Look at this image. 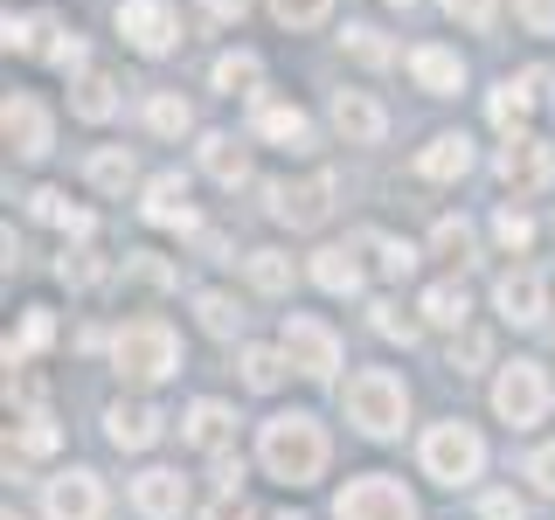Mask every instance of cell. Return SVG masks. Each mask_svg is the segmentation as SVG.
Returning a JSON list of instances; mask_svg holds the SVG:
<instances>
[{
    "mask_svg": "<svg viewBox=\"0 0 555 520\" xmlns=\"http://www.w3.org/2000/svg\"><path fill=\"white\" fill-rule=\"evenodd\" d=\"M389 8H410V0H389Z\"/></svg>",
    "mask_w": 555,
    "mask_h": 520,
    "instance_id": "obj_55",
    "label": "cell"
},
{
    "mask_svg": "<svg viewBox=\"0 0 555 520\" xmlns=\"http://www.w3.org/2000/svg\"><path fill=\"white\" fill-rule=\"evenodd\" d=\"M49 340H56V312H49V306H28L22 340H8V368H28V354H42Z\"/></svg>",
    "mask_w": 555,
    "mask_h": 520,
    "instance_id": "obj_29",
    "label": "cell"
},
{
    "mask_svg": "<svg viewBox=\"0 0 555 520\" xmlns=\"http://www.w3.org/2000/svg\"><path fill=\"white\" fill-rule=\"evenodd\" d=\"M139 208H146V222H153V230H195V208H188V181H181V173H153V181H146V202H139Z\"/></svg>",
    "mask_w": 555,
    "mask_h": 520,
    "instance_id": "obj_16",
    "label": "cell"
},
{
    "mask_svg": "<svg viewBox=\"0 0 555 520\" xmlns=\"http://www.w3.org/2000/svg\"><path fill=\"white\" fill-rule=\"evenodd\" d=\"M236 368H243V389L271 395L278 381H285V368H292V354H285V347H243V354H236Z\"/></svg>",
    "mask_w": 555,
    "mask_h": 520,
    "instance_id": "obj_25",
    "label": "cell"
},
{
    "mask_svg": "<svg viewBox=\"0 0 555 520\" xmlns=\"http://www.w3.org/2000/svg\"><path fill=\"white\" fill-rule=\"evenodd\" d=\"M465 167H473V139L465 132H438L424 153H416V173H424V181H459Z\"/></svg>",
    "mask_w": 555,
    "mask_h": 520,
    "instance_id": "obj_21",
    "label": "cell"
},
{
    "mask_svg": "<svg viewBox=\"0 0 555 520\" xmlns=\"http://www.w3.org/2000/svg\"><path fill=\"white\" fill-rule=\"evenodd\" d=\"M257 132H264L278 153H312V118L299 112V104H271V98H257Z\"/></svg>",
    "mask_w": 555,
    "mask_h": 520,
    "instance_id": "obj_17",
    "label": "cell"
},
{
    "mask_svg": "<svg viewBox=\"0 0 555 520\" xmlns=\"http://www.w3.org/2000/svg\"><path fill=\"white\" fill-rule=\"evenodd\" d=\"M520 472H528L534 485H542V493H555V444H542V451H528V465H520Z\"/></svg>",
    "mask_w": 555,
    "mask_h": 520,
    "instance_id": "obj_49",
    "label": "cell"
},
{
    "mask_svg": "<svg viewBox=\"0 0 555 520\" xmlns=\"http://www.w3.org/2000/svg\"><path fill=\"white\" fill-rule=\"evenodd\" d=\"M278 520H299V514H278Z\"/></svg>",
    "mask_w": 555,
    "mask_h": 520,
    "instance_id": "obj_56",
    "label": "cell"
},
{
    "mask_svg": "<svg viewBox=\"0 0 555 520\" xmlns=\"http://www.w3.org/2000/svg\"><path fill=\"white\" fill-rule=\"evenodd\" d=\"M42 56L56 63L63 77H83V69H91V49H83V35H69V28H56V42H49Z\"/></svg>",
    "mask_w": 555,
    "mask_h": 520,
    "instance_id": "obj_40",
    "label": "cell"
},
{
    "mask_svg": "<svg viewBox=\"0 0 555 520\" xmlns=\"http://www.w3.org/2000/svg\"><path fill=\"white\" fill-rule=\"evenodd\" d=\"M334 132L347 146H382L389 139V112L369 91H334Z\"/></svg>",
    "mask_w": 555,
    "mask_h": 520,
    "instance_id": "obj_14",
    "label": "cell"
},
{
    "mask_svg": "<svg viewBox=\"0 0 555 520\" xmlns=\"http://www.w3.org/2000/svg\"><path fill=\"white\" fill-rule=\"evenodd\" d=\"M112 361H118V375H126L132 389H153V381H167L181 368V340H173L167 320H126L118 340H112Z\"/></svg>",
    "mask_w": 555,
    "mask_h": 520,
    "instance_id": "obj_2",
    "label": "cell"
},
{
    "mask_svg": "<svg viewBox=\"0 0 555 520\" xmlns=\"http://www.w3.org/2000/svg\"><path fill=\"white\" fill-rule=\"evenodd\" d=\"M493 236L507 243V250H528V243H534V222L520 216V208H500V216H493Z\"/></svg>",
    "mask_w": 555,
    "mask_h": 520,
    "instance_id": "obj_44",
    "label": "cell"
},
{
    "mask_svg": "<svg viewBox=\"0 0 555 520\" xmlns=\"http://www.w3.org/2000/svg\"><path fill=\"white\" fill-rule=\"evenodd\" d=\"M104 438H112L118 451H146L153 438H160V410L153 403H112L104 410Z\"/></svg>",
    "mask_w": 555,
    "mask_h": 520,
    "instance_id": "obj_18",
    "label": "cell"
},
{
    "mask_svg": "<svg viewBox=\"0 0 555 520\" xmlns=\"http://www.w3.org/2000/svg\"><path fill=\"white\" fill-rule=\"evenodd\" d=\"M369 312H375V334H382V340H403V347H416V320H410V312L396 306V299H375Z\"/></svg>",
    "mask_w": 555,
    "mask_h": 520,
    "instance_id": "obj_41",
    "label": "cell"
},
{
    "mask_svg": "<svg viewBox=\"0 0 555 520\" xmlns=\"http://www.w3.org/2000/svg\"><path fill=\"white\" fill-rule=\"evenodd\" d=\"M444 14L465 28H493V0H444Z\"/></svg>",
    "mask_w": 555,
    "mask_h": 520,
    "instance_id": "obj_48",
    "label": "cell"
},
{
    "mask_svg": "<svg viewBox=\"0 0 555 520\" xmlns=\"http://www.w3.org/2000/svg\"><path fill=\"white\" fill-rule=\"evenodd\" d=\"M257 458H264V472H271V479H285V485H312V479L326 472V430H320V416H306V410L271 416L264 438H257Z\"/></svg>",
    "mask_w": 555,
    "mask_h": 520,
    "instance_id": "obj_1",
    "label": "cell"
},
{
    "mask_svg": "<svg viewBox=\"0 0 555 520\" xmlns=\"http://www.w3.org/2000/svg\"><path fill=\"white\" fill-rule=\"evenodd\" d=\"M8 520H22V514H14V507H8Z\"/></svg>",
    "mask_w": 555,
    "mask_h": 520,
    "instance_id": "obj_57",
    "label": "cell"
},
{
    "mask_svg": "<svg viewBox=\"0 0 555 520\" xmlns=\"http://www.w3.org/2000/svg\"><path fill=\"white\" fill-rule=\"evenodd\" d=\"M361 250H375L382 277H410V271H416V250H410V243H396V236H382V230L361 236Z\"/></svg>",
    "mask_w": 555,
    "mask_h": 520,
    "instance_id": "obj_38",
    "label": "cell"
},
{
    "mask_svg": "<svg viewBox=\"0 0 555 520\" xmlns=\"http://www.w3.org/2000/svg\"><path fill=\"white\" fill-rule=\"evenodd\" d=\"M118 35L139 56H167V49H181V8L173 0H118Z\"/></svg>",
    "mask_w": 555,
    "mask_h": 520,
    "instance_id": "obj_8",
    "label": "cell"
},
{
    "mask_svg": "<svg viewBox=\"0 0 555 520\" xmlns=\"http://www.w3.org/2000/svg\"><path fill=\"white\" fill-rule=\"evenodd\" d=\"M493 416L514 424V430H534L548 416V375L534 368V361H507L500 381H493Z\"/></svg>",
    "mask_w": 555,
    "mask_h": 520,
    "instance_id": "obj_5",
    "label": "cell"
},
{
    "mask_svg": "<svg viewBox=\"0 0 555 520\" xmlns=\"http://www.w3.org/2000/svg\"><path fill=\"white\" fill-rule=\"evenodd\" d=\"M202 520H250V499H243V493H216L202 507Z\"/></svg>",
    "mask_w": 555,
    "mask_h": 520,
    "instance_id": "obj_50",
    "label": "cell"
},
{
    "mask_svg": "<svg viewBox=\"0 0 555 520\" xmlns=\"http://www.w3.org/2000/svg\"><path fill=\"white\" fill-rule=\"evenodd\" d=\"M243 485V458H230V451H216V493H236Z\"/></svg>",
    "mask_w": 555,
    "mask_h": 520,
    "instance_id": "obj_52",
    "label": "cell"
},
{
    "mask_svg": "<svg viewBox=\"0 0 555 520\" xmlns=\"http://www.w3.org/2000/svg\"><path fill=\"white\" fill-rule=\"evenodd\" d=\"M126 277H132V285H153V291L173 285V271L160 264V257H146V250H132V257H126Z\"/></svg>",
    "mask_w": 555,
    "mask_h": 520,
    "instance_id": "obj_46",
    "label": "cell"
},
{
    "mask_svg": "<svg viewBox=\"0 0 555 520\" xmlns=\"http://www.w3.org/2000/svg\"><path fill=\"white\" fill-rule=\"evenodd\" d=\"M181 438L216 458V451H230V438H236V416L222 410V403H195V410L181 416Z\"/></svg>",
    "mask_w": 555,
    "mask_h": 520,
    "instance_id": "obj_20",
    "label": "cell"
},
{
    "mask_svg": "<svg viewBox=\"0 0 555 520\" xmlns=\"http://www.w3.org/2000/svg\"><path fill=\"white\" fill-rule=\"evenodd\" d=\"M56 277H63V285H77V291H83V285H98V277H104V264H98L91 250H69L63 264H56Z\"/></svg>",
    "mask_w": 555,
    "mask_h": 520,
    "instance_id": "obj_45",
    "label": "cell"
},
{
    "mask_svg": "<svg viewBox=\"0 0 555 520\" xmlns=\"http://www.w3.org/2000/svg\"><path fill=\"white\" fill-rule=\"evenodd\" d=\"M208 14H216V22H243V14H250V0H208Z\"/></svg>",
    "mask_w": 555,
    "mask_h": 520,
    "instance_id": "obj_54",
    "label": "cell"
},
{
    "mask_svg": "<svg viewBox=\"0 0 555 520\" xmlns=\"http://www.w3.org/2000/svg\"><path fill=\"white\" fill-rule=\"evenodd\" d=\"M257 77H264V63H257L250 49H230V56H216V69H208V83H216L222 98H250Z\"/></svg>",
    "mask_w": 555,
    "mask_h": 520,
    "instance_id": "obj_26",
    "label": "cell"
},
{
    "mask_svg": "<svg viewBox=\"0 0 555 520\" xmlns=\"http://www.w3.org/2000/svg\"><path fill=\"white\" fill-rule=\"evenodd\" d=\"M132 507L146 514V520H181L188 514V479L167 472V465H153V472L132 479Z\"/></svg>",
    "mask_w": 555,
    "mask_h": 520,
    "instance_id": "obj_15",
    "label": "cell"
},
{
    "mask_svg": "<svg viewBox=\"0 0 555 520\" xmlns=\"http://www.w3.org/2000/svg\"><path fill=\"white\" fill-rule=\"evenodd\" d=\"M416 312H424L430 326H465V312H473V299H465L459 285H430V291H424V306H416Z\"/></svg>",
    "mask_w": 555,
    "mask_h": 520,
    "instance_id": "obj_35",
    "label": "cell"
},
{
    "mask_svg": "<svg viewBox=\"0 0 555 520\" xmlns=\"http://www.w3.org/2000/svg\"><path fill=\"white\" fill-rule=\"evenodd\" d=\"M493 173L514 187V195H542V187H548V173H555V153H548V139H528V132H514L507 146H500Z\"/></svg>",
    "mask_w": 555,
    "mask_h": 520,
    "instance_id": "obj_10",
    "label": "cell"
},
{
    "mask_svg": "<svg viewBox=\"0 0 555 520\" xmlns=\"http://www.w3.org/2000/svg\"><path fill=\"white\" fill-rule=\"evenodd\" d=\"M334 520H416V499H410L396 479L369 472V479H347V485H340Z\"/></svg>",
    "mask_w": 555,
    "mask_h": 520,
    "instance_id": "obj_9",
    "label": "cell"
},
{
    "mask_svg": "<svg viewBox=\"0 0 555 520\" xmlns=\"http://www.w3.org/2000/svg\"><path fill=\"white\" fill-rule=\"evenodd\" d=\"M146 126L160 132V139H181L188 126H195V112H188L181 91H153V98H146Z\"/></svg>",
    "mask_w": 555,
    "mask_h": 520,
    "instance_id": "obj_32",
    "label": "cell"
},
{
    "mask_svg": "<svg viewBox=\"0 0 555 520\" xmlns=\"http://www.w3.org/2000/svg\"><path fill=\"white\" fill-rule=\"evenodd\" d=\"M403 416H410V389L389 368H361L347 381V424H354L361 438H396Z\"/></svg>",
    "mask_w": 555,
    "mask_h": 520,
    "instance_id": "obj_3",
    "label": "cell"
},
{
    "mask_svg": "<svg viewBox=\"0 0 555 520\" xmlns=\"http://www.w3.org/2000/svg\"><path fill=\"white\" fill-rule=\"evenodd\" d=\"M69 112H77L83 126H104V118L118 112V83H112V77H98V69L69 77Z\"/></svg>",
    "mask_w": 555,
    "mask_h": 520,
    "instance_id": "obj_23",
    "label": "cell"
},
{
    "mask_svg": "<svg viewBox=\"0 0 555 520\" xmlns=\"http://www.w3.org/2000/svg\"><path fill=\"white\" fill-rule=\"evenodd\" d=\"M430 250H438V257H451V264H473V230H465L459 216H444L438 230H430Z\"/></svg>",
    "mask_w": 555,
    "mask_h": 520,
    "instance_id": "obj_39",
    "label": "cell"
},
{
    "mask_svg": "<svg viewBox=\"0 0 555 520\" xmlns=\"http://www.w3.org/2000/svg\"><path fill=\"white\" fill-rule=\"evenodd\" d=\"M312 285L334 291V299H354L361 291V257L354 250H312Z\"/></svg>",
    "mask_w": 555,
    "mask_h": 520,
    "instance_id": "obj_24",
    "label": "cell"
},
{
    "mask_svg": "<svg viewBox=\"0 0 555 520\" xmlns=\"http://www.w3.org/2000/svg\"><path fill=\"white\" fill-rule=\"evenodd\" d=\"M91 187H104V195H126V187L139 181V167H132V153L126 146H104V153H91Z\"/></svg>",
    "mask_w": 555,
    "mask_h": 520,
    "instance_id": "obj_30",
    "label": "cell"
},
{
    "mask_svg": "<svg viewBox=\"0 0 555 520\" xmlns=\"http://www.w3.org/2000/svg\"><path fill=\"white\" fill-rule=\"evenodd\" d=\"M486 361H493V340H486V334H459V340H451V368H459V375L486 368Z\"/></svg>",
    "mask_w": 555,
    "mask_h": 520,
    "instance_id": "obj_43",
    "label": "cell"
},
{
    "mask_svg": "<svg viewBox=\"0 0 555 520\" xmlns=\"http://www.w3.org/2000/svg\"><path fill=\"white\" fill-rule=\"evenodd\" d=\"M424 472L438 479V485L479 479V472H486V438L465 424V416H451V424H430V430H424Z\"/></svg>",
    "mask_w": 555,
    "mask_h": 520,
    "instance_id": "obj_4",
    "label": "cell"
},
{
    "mask_svg": "<svg viewBox=\"0 0 555 520\" xmlns=\"http://www.w3.org/2000/svg\"><path fill=\"white\" fill-rule=\"evenodd\" d=\"M479 514H486V520H528L520 493H486V499H479Z\"/></svg>",
    "mask_w": 555,
    "mask_h": 520,
    "instance_id": "obj_51",
    "label": "cell"
},
{
    "mask_svg": "<svg viewBox=\"0 0 555 520\" xmlns=\"http://www.w3.org/2000/svg\"><path fill=\"white\" fill-rule=\"evenodd\" d=\"M278 347L292 354V368H299L306 381H334V368H340V334L326 320H312V312H292Z\"/></svg>",
    "mask_w": 555,
    "mask_h": 520,
    "instance_id": "obj_7",
    "label": "cell"
},
{
    "mask_svg": "<svg viewBox=\"0 0 555 520\" xmlns=\"http://www.w3.org/2000/svg\"><path fill=\"white\" fill-rule=\"evenodd\" d=\"M42 35H56L42 14H14V8H8V22H0V42H8L14 56H35V49H42Z\"/></svg>",
    "mask_w": 555,
    "mask_h": 520,
    "instance_id": "obj_37",
    "label": "cell"
},
{
    "mask_svg": "<svg viewBox=\"0 0 555 520\" xmlns=\"http://www.w3.org/2000/svg\"><path fill=\"white\" fill-rule=\"evenodd\" d=\"M195 312H202V326H208L216 340H236V334H243V306H236V299H222V291H202Z\"/></svg>",
    "mask_w": 555,
    "mask_h": 520,
    "instance_id": "obj_36",
    "label": "cell"
},
{
    "mask_svg": "<svg viewBox=\"0 0 555 520\" xmlns=\"http://www.w3.org/2000/svg\"><path fill=\"white\" fill-rule=\"evenodd\" d=\"M42 514L49 520H104V485H98V472H56L42 485Z\"/></svg>",
    "mask_w": 555,
    "mask_h": 520,
    "instance_id": "obj_11",
    "label": "cell"
},
{
    "mask_svg": "<svg viewBox=\"0 0 555 520\" xmlns=\"http://www.w3.org/2000/svg\"><path fill=\"white\" fill-rule=\"evenodd\" d=\"M250 285L271 291V299H285L292 291V257L285 250H250Z\"/></svg>",
    "mask_w": 555,
    "mask_h": 520,
    "instance_id": "obj_34",
    "label": "cell"
},
{
    "mask_svg": "<svg viewBox=\"0 0 555 520\" xmlns=\"http://www.w3.org/2000/svg\"><path fill=\"white\" fill-rule=\"evenodd\" d=\"M520 83H528V91H534V104H555V77H548V69H528V77H520Z\"/></svg>",
    "mask_w": 555,
    "mask_h": 520,
    "instance_id": "obj_53",
    "label": "cell"
},
{
    "mask_svg": "<svg viewBox=\"0 0 555 520\" xmlns=\"http://www.w3.org/2000/svg\"><path fill=\"white\" fill-rule=\"evenodd\" d=\"M202 173L216 187H243V181H250V153H243L230 132H208L202 139Z\"/></svg>",
    "mask_w": 555,
    "mask_h": 520,
    "instance_id": "obj_22",
    "label": "cell"
},
{
    "mask_svg": "<svg viewBox=\"0 0 555 520\" xmlns=\"http://www.w3.org/2000/svg\"><path fill=\"white\" fill-rule=\"evenodd\" d=\"M264 208H271V222H285V230H320V222L334 216V173L271 181V187H264Z\"/></svg>",
    "mask_w": 555,
    "mask_h": 520,
    "instance_id": "obj_6",
    "label": "cell"
},
{
    "mask_svg": "<svg viewBox=\"0 0 555 520\" xmlns=\"http://www.w3.org/2000/svg\"><path fill=\"white\" fill-rule=\"evenodd\" d=\"M0 132H8V146L22 153V160H42V153L56 146V126H49V112H42L28 91L8 98V112H0Z\"/></svg>",
    "mask_w": 555,
    "mask_h": 520,
    "instance_id": "obj_13",
    "label": "cell"
},
{
    "mask_svg": "<svg viewBox=\"0 0 555 520\" xmlns=\"http://www.w3.org/2000/svg\"><path fill=\"white\" fill-rule=\"evenodd\" d=\"M271 14L285 28H320L326 14H334V0H271Z\"/></svg>",
    "mask_w": 555,
    "mask_h": 520,
    "instance_id": "obj_42",
    "label": "cell"
},
{
    "mask_svg": "<svg viewBox=\"0 0 555 520\" xmlns=\"http://www.w3.org/2000/svg\"><path fill=\"white\" fill-rule=\"evenodd\" d=\"M56 444H63V430H56V416H49V410L14 416V451H28V458H49Z\"/></svg>",
    "mask_w": 555,
    "mask_h": 520,
    "instance_id": "obj_31",
    "label": "cell"
},
{
    "mask_svg": "<svg viewBox=\"0 0 555 520\" xmlns=\"http://www.w3.org/2000/svg\"><path fill=\"white\" fill-rule=\"evenodd\" d=\"M410 77L424 83L430 98H451L465 83V63L451 56V49H438V42H424V49H410Z\"/></svg>",
    "mask_w": 555,
    "mask_h": 520,
    "instance_id": "obj_19",
    "label": "cell"
},
{
    "mask_svg": "<svg viewBox=\"0 0 555 520\" xmlns=\"http://www.w3.org/2000/svg\"><path fill=\"white\" fill-rule=\"evenodd\" d=\"M493 306H500V320H514V326H542L548 320V277L534 271V264L507 271L493 285Z\"/></svg>",
    "mask_w": 555,
    "mask_h": 520,
    "instance_id": "obj_12",
    "label": "cell"
},
{
    "mask_svg": "<svg viewBox=\"0 0 555 520\" xmlns=\"http://www.w3.org/2000/svg\"><path fill=\"white\" fill-rule=\"evenodd\" d=\"M340 49H347V56H354L361 69H389V63H396V49H389V35H382V28H361V22H354V28H347V35H340Z\"/></svg>",
    "mask_w": 555,
    "mask_h": 520,
    "instance_id": "obj_33",
    "label": "cell"
},
{
    "mask_svg": "<svg viewBox=\"0 0 555 520\" xmlns=\"http://www.w3.org/2000/svg\"><path fill=\"white\" fill-rule=\"evenodd\" d=\"M28 202H35V216H42V222H56V230H69V236H91V230H98L91 208H77V202L63 195V187H35Z\"/></svg>",
    "mask_w": 555,
    "mask_h": 520,
    "instance_id": "obj_27",
    "label": "cell"
},
{
    "mask_svg": "<svg viewBox=\"0 0 555 520\" xmlns=\"http://www.w3.org/2000/svg\"><path fill=\"white\" fill-rule=\"evenodd\" d=\"M528 112H534V91H528V83H514V77L500 83L493 98H486V118H493V126L507 132V139H514L520 126H528Z\"/></svg>",
    "mask_w": 555,
    "mask_h": 520,
    "instance_id": "obj_28",
    "label": "cell"
},
{
    "mask_svg": "<svg viewBox=\"0 0 555 520\" xmlns=\"http://www.w3.org/2000/svg\"><path fill=\"white\" fill-rule=\"evenodd\" d=\"M514 14L528 35H555V0H514Z\"/></svg>",
    "mask_w": 555,
    "mask_h": 520,
    "instance_id": "obj_47",
    "label": "cell"
}]
</instances>
